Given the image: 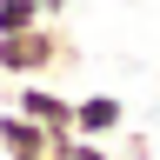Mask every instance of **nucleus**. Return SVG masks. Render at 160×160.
<instances>
[{
    "mask_svg": "<svg viewBox=\"0 0 160 160\" xmlns=\"http://www.w3.org/2000/svg\"><path fill=\"white\" fill-rule=\"evenodd\" d=\"M40 13H47V20H67V0H40Z\"/></svg>",
    "mask_w": 160,
    "mask_h": 160,
    "instance_id": "nucleus-6",
    "label": "nucleus"
},
{
    "mask_svg": "<svg viewBox=\"0 0 160 160\" xmlns=\"http://www.w3.org/2000/svg\"><path fill=\"white\" fill-rule=\"evenodd\" d=\"M7 107H20L27 120H40L47 133H53V127H73V100L53 93L47 80H13V100H7Z\"/></svg>",
    "mask_w": 160,
    "mask_h": 160,
    "instance_id": "nucleus-2",
    "label": "nucleus"
},
{
    "mask_svg": "<svg viewBox=\"0 0 160 160\" xmlns=\"http://www.w3.org/2000/svg\"><path fill=\"white\" fill-rule=\"evenodd\" d=\"M80 47L60 20H40V27H20V33H0V73L7 80H47L60 67H73Z\"/></svg>",
    "mask_w": 160,
    "mask_h": 160,
    "instance_id": "nucleus-1",
    "label": "nucleus"
},
{
    "mask_svg": "<svg viewBox=\"0 0 160 160\" xmlns=\"http://www.w3.org/2000/svg\"><path fill=\"white\" fill-rule=\"evenodd\" d=\"M120 160H153V140H147V133H127V147H120Z\"/></svg>",
    "mask_w": 160,
    "mask_h": 160,
    "instance_id": "nucleus-5",
    "label": "nucleus"
},
{
    "mask_svg": "<svg viewBox=\"0 0 160 160\" xmlns=\"http://www.w3.org/2000/svg\"><path fill=\"white\" fill-rule=\"evenodd\" d=\"M0 153H7V160H33V153H47V127L27 120L20 107H0Z\"/></svg>",
    "mask_w": 160,
    "mask_h": 160,
    "instance_id": "nucleus-4",
    "label": "nucleus"
},
{
    "mask_svg": "<svg viewBox=\"0 0 160 160\" xmlns=\"http://www.w3.org/2000/svg\"><path fill=\"white\" fill-rule=\"evenodd\" d=\"M73 133H87V140L127 133V100H120V93H80L73 100Z\"/></svg>",
    "mask_w": 160,
    "mask_h": 160,
    "instance_id": "nucleus-3",
    "label": "nucleus"
},
{
    "mask_svg": "<svg viewBox=\"0 0 160 160\" xmlns=\"http://www.w3.org/2000/svg\"><path fill=\"white\" fill-rule=\"evenodd\" d=\"M33 160H47V153H33Z\"/></svg>",
    "mask_w": 160,
    "mask_h": 160,
    "instance_id": "nucleus-7",
    "label": "nucleus"
}]
</instances>
